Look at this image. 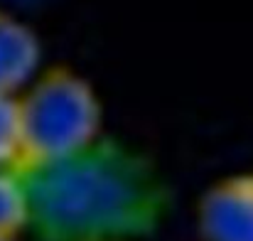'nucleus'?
Returning a JSON list of instances; mask_svg holds the SVG:
<instances>
[{
  "mask_svg": "<svg viewBox=\"0 0 253 241\" xmlns=\"http://www.w3.org/2000/svg\"><path fill=\"white\" fill-rule=\"evenodd\" d=\"M30 227L47 241H118L150 232L165 212V187L140 153L96 141L64 160L15 170Z\"/></svg>",
  "mask_w": 253,
  "mask_h": 241,
  "instance_id": "obj_1",
  "label": "nucleus"
},
{
  "mask_svg": "<svg viewBox=\"0 0 253 241\" xmlns=\"http://www.w3.org/2000/svg\"><path fill=\"white\" fill-rule=\"evenodd\" d=\"M20 106V167L64 160L98 141L101 103L88 81L69 69H49L35 81Z\"/></svg>",
  "mask_w": 253,
  "mask_h": 241,
  "instance_id": "obj_2",
  "label": "nucleus"
},
{
  "mask_svg": "<svg viewBox=\"0 0 253 241\" xmlns=\"http://www.w3.org/2000/svg\"><path fill=\"white\" fill-rule=\"evenodd\" d=\"M199 234L204 241H253V175H234L207 190Z\"/></svg>",
  "mask_w": 253,
  "mask_h": 241,
  "instance_id": "obj_3",
  "label": "nucleus"
},
{
  "mask_svg": "<svg viewBox=\"0 0 253 241\" xmlns=\"http://www.w3.org/2000/svg\"><path fill=\"white\" fill-rule=\"evenodd\" d=\"M40 67V40L35 32L0 10V94L12 96L35 77Z\"/></svg>",
  "mask_w": 253,
  "mask_h": 241,
  "instance_id": "obj_4",
  "label": "nucleus"
},
{
  "mask_svg": "<svg viewBox=\"0 0 253 241\" xmlns=\"http://www.w3.org/2000/svg\"><path fill=\"white\" fill-rule=\"evenodd\" d=\"M30 224L27 194L15 170H0V241L17 239Z\"/></svg>",
  "mask_w": 253,
  "mask_h": 241,
  "instance_id": "obj_5",
  "label": "nucleus"
},
{
  "mask_svg": "<svg viewBox=\"0 0 253 241\" xmlns=\"http://www.w3.org/2000/svg\"><path fill=\"white\" fill-rule=\"evenodd\" d=\"M22 158L20 106L12 96L0 94V170H15Z\"/></svg>",
  "mask_w": 253,
  "mask_h": 241,
  "instance_id": "obj_6",
  "label": "nucleus"
},
{
  "mask_svg": "<svg viewBox=\"0 0 253 241\" xmlns=\"http://www.w3.org/2000/svg\"><path fill=\"white\" fill-rule=\"evenodd\" d=\"M10 2H17V5H32V2H40V0H10Z\"/></svg>",
  "mask_w": 253,
  "mask_h": 241,
  "instance_id": "obj_7",
  "label": "nucleus"
},
{
  "mask_svg": "<svg viewBox=\"0 0 253 241\" xmlns=\"http://www.w3.org/2000/svg\"><path fill=\"white\" fill-rule=\"evenodd\" d=\"M7 241H17V239H7Z\"/></svg>",
  "mask_w": 253,
  "mask_h": 241,
  "instance_id": "obj_8",
  "label": "nucleus"
}]
</instances>
